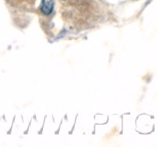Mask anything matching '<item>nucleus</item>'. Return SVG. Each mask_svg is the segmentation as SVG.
<instances>
[{
  "label": "nucleus",
  "mask_w": 157,
  "mask_h": 147,
  "mask_svg": "<svg viewBox=\"0 0 157 147\" xmlns=\"http://www.w3.org/2000/svg\"><path fill=\"white\" fill-rule=\"evenodd\" d=\"M54 8V0H42L41 11L44 15H49L52 12Z\"/></svg>",
  "instance_id": "obj_1"
},
{
  "label": "nucleus",
  "mask_w": 157,
  "mask_h": 147,
  "mask_svg": "<svg viewBox=\"0 0 157 147\" xmlns=\"http://www.w3.org/2000/svg\"><path fill=\"white\" fill-rule=\"evenodd\" d=\"M63 1H65V0H63Z\"/></svg>",
  "instance_id": "obj_2"
}]
</instances>
